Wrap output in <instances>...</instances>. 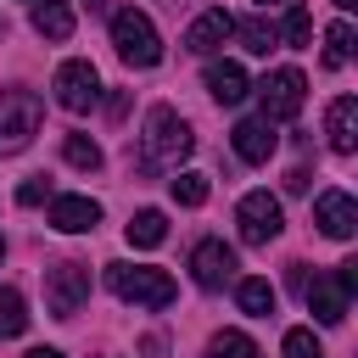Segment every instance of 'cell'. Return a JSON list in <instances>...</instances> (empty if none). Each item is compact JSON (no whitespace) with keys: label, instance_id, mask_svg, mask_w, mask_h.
<instances>
[{"label":"cell","instance_id":"6da1fadb","mask_svg":"<svg viewBox=\"0 0 358 358\" xmlns=\"http://www.w3.org/2000/svg\"><path fill=\"white\" fill-rule=\"evenodd\" d=\"M190 145H196V134H190V123H185L173 106H151V112H145V134H140L145 168H179V162L190 157Z\"/></svg>","mask_w":358,"mask_h":358},{"label":"cell","instance_id":"8992f818","mask_svg":"<svg viewBox=\"0 0 358 358\" xmlns=\"http://www.w3.org/2000/svg\"><path fill=\"white\" fill-rule=\"evenodd\" d=\"M84 296H90V268L78 257H62V263L45 268V308L56 319H73L84 308Z\"/></svg>","mask_w":358,"mask_h":358},{"label":"cell","instance_id":"30bf717a","mask_svg":"<svg viewBox=\"0 0 358 358\" xmlns=\"http://www.w3.org/2000/svg\"><path fill=\"white\" fill-rule=\"evenodd\" d=\"M190 280H196L201 291H224V285L235 280V246H224V241H196V246H190Z\"/></svg>","mask_w":358,"mask_h":358},{"label":"cell","instance_id":"1f68e13d","mask_svg":"<svg viewBox=\"0 0 358 358\" xmlns=\"http://www.w3.org/2000/svg\"><path fill=\"white\" fill-rule=\"evenodd\" d=\"M0 263H6V241H0Z\"/></svg>","mask_w":358,"mask_h":358},{"label":"cell","instance_id":"5b68a950","mask_svg":"<svg viewBox=\"0 0 358 358\" xmlns=\"http://www.w3.org/2000/svg\"><path fill=\"white\" fill-rule=\"evenodd\" d=\"M302 291H308V308H313L319 324H341V319H347V302H352V291H358V263L347 257V263H336V274H324V280H313V285H302Z\"/></svg>","mask_w":358,"mask_h":358},{"label":"cell","instance_id":"44dd1931","mask_svg":"<svg viewBox=\"0 0 358 358\" xmlns=\"http://www.w3.org/2000/svg\"><path fill=\"white\" fill-rule=\"evenodd\" d=\"M352 50H358L352 22H347V17H341V22H330V34H324V67H347V62H352Z\"/></svg>","mask_w":358,"mask_h":358},{"label":"cell","instance_id":"7402d4cb","mask_svg":"<svg viewBox=\"0 0 358 358\" xmlns=\"http://www.w3.org/2000/svg\"><path fill=\"white\" fill-rule=\"evenodd\" d=\"M22 330H28V302H22L17 285H0V341L22 336Z\"/></svg>","mask_w":358,"mask_h":358},{"label":"cell","instance_id":"9a60e30c","mask_svg":"<svg viewBox=\"0 0 358 358\" xmlns=\"http://www.w3.org/2000/svg\"><path fill=\"white\" fill-rule=\"evenodd\" d=\"M95 224H101V201H90V196H56V201H50V229L84 235V229H95Z\"/></svg>","mask_w":358,"mask_h":358},{"label":"cell","instance_id":"277c9868","mask_svg":"<svg viewBox=\"0 0 358 358\" xmlns=\"http://www.w3.org/2000/svg\"><path fill=\"white\" fill-rule=\"evenodd\" d=\"M39 117H45V106H39V95L34 90H0V157H17L34 134H39Z\"/></svg>","mask_w":358,"mask_h":358},{"label":"cell","instance_id":"52a82bcc","mask_svg":"<svg viewBox=\"0 0 358 358\" xmlns=\"http://www.w3.org/2000/svg\"><path fill=\"white\" fill-rule=\"evenodd\" d=\"M50 90H56V106H67V112H90V106L101 101V73H95L84 56H73V62L56 67Z\"/></svg>","mask_w":358,"mask_h":358},{"label":"cell","instance_id":"ffe728a7","mask_svg":"<svg viewBox=\"0 0 358 358\" xmlns=\"http://www.w3.org/2000/svg\"><path fill=\"white\" fill-rule=\"evenodd\" d=\"M235 39H241L252 56H268V50L280 45V28H274L268 17H246V22H235Z\"/></svg>","mask_w":358,"mask_h":358},{"label":"cell","instance_id":"ac0fdd59","mask_svg":"<svg viewBox=\"0 0 358 358\" xmlns=\"http://www.w3.org/2000/svg\"><path fill=\"white\" fill-rule=\"evenodd\" d=\"M34 34L39 39H73V6L67 0H34Z\"/></svg>","mask_w":358,"mask_h":358},{"label":"cell","instance_id":"d6a6232c","mask_svg":"<svg viewBox=\"0 0 358 358\" xmlns=\"http://www.w3.org/2000/svg\"><path fill=\"white\" fill-rule=\"evenodd\" d=\"M257 6H280V0H257Z\"/></svg>","mask_w":358,"mask_h":358},{"label":"cell","instance_id":"cb8c5ba5","mask_svg":"<svg viewBox=\"0 0 358 358\" xmlns=\"http://www.w3.org/2000/svg\"><path fill=\"white\" fill-rule=\"evenodd\" d=\"M62 157H67L73 168H84V173L101 168V145H95L90 134H67V140H62Z\"/></svg>","mask_w":358,"mask_h":358},{"label":"cell","instance_id":"4dcf8cb0","mask_svg":"<svg viewBox=\"0 0 358 358\" xmlns=\"http://www.w3.org/2000/svg\"><path fill=\"white\" fill-rule=\"evenodd\" d=\"M101 6H106V0H90V11H101Z\"/></svg>","mask_w":358,"mask_h":358},{"label":"cell","instance_id":"603a6c76","mask_svg":"<svg viewBox=\"0 0 358 358\" xmlns=\"http://www.w3.org/2000/svg\"><path fill=\"white\" fill-rule=\"evenodd\" d=\"M207 358H257V341L246 330H218L213 347H207Z\"/></svg>","mask_w":358,"mask_h":358},{"label":"cell","instance_id":"4316f807","mask_svg":"<svg viewBox=\"0 0 358 358\" xmlns=\"http://www.w3.org/2000/svg\"><path fill=\"white\" fill-rule=\"evenodd\" d=\"M280 352H285V358H324V347H319V341H313V330H302V324H296V330H285Z\"/></svg>","mask_w":358,"mask_h":358},{"label":"cell","instance_id":"8fae6325","mask_svg":"<svg viewBox=\"0 0 358 358\" xmlns=\"http://www.w3.org/2000/svg\"><path fill=\"white\" fill-rule=\"evenodd\" d=\"M224 39H235V17H229L224 6L201 11V17L185 28V50H190V56H213V50H224Z\"/></svg>","mask_w":358,"mask_h":358},{"label":"cell","instance_id":"3957f363","mask_svg":"<svg viewBox=\"0 0 358 358\" xmlns=\"http://www.w3.org/2000/svg\"><path fill=\"white\" fill-rule=\"evenodd\" d=\"M112 45H117V56L129 62V67H157L162 62V34H157V22L145 17V11H112Z\"/></svg>","mask_w":358,"mask_h":358},{"label":"cell","instance_id":"ba28073f","mask_svg":"<svg viewBox=\"0 0 358 358\" xmlns=\"http://www.w3.org/2000/svg\"><path fill=\"white\" fill-rule=\"evenodd\" d=\"M257 95H263V117H268V123H285V117L302 112V101H308V78H302L296 67H274V73L257 84Z\"/></svg>","mask_w":358,"mask_h":358},{"label":"cell","instance_id":"9c48e42d","mask_svg":"<svg viewBox=\"0 0 358 358\" xmlns=\"http://www.w3.org/2000/svg\"><path fill=\"white\" fill-rule=\"evenodd\" d=\"M235 224H241V241H246V246H268V241L285 229L280 201H274L268 190H246L241 207H235Z\"/></svg>","mask_w":358,"mask_h":358},{"label":"cell","instance_id":"d6986e66","mask_svg":"<svg viewBox=\"0 0 358 358\" xmlns=\"http://www.w3.org/2000/svg\"><path fill=\"white\" fill-rule=\"evenodd\" d=\"M235 302H241V313L268 319V313H274V302H280V291H274L263 274H252V280H241V285H235Z\"/></svg>","mask_w":358,"mask_h":358},{"label":"cell","instance_id":"f546056e","mask_svg":"<svg viewBox=\"0 0 358 358\" xmlns=\"http://www.w3.org/2000/svg\"><path fill=\"white\" fill-rule=\"evenodd\" d=\"M336 6H341V11H352V6H358V0H336Z\"/></svg>","mask_w":358,"mask_h":358},{"label":"cell","instance_id":"484cf974","mask_svg":"<svg viewBox=\"0 0 358 358\" xmlns=\"http://www.w3.org/2000/svg\"><path fill=\"white\" fill-rule=\"evenodd\" d=\"M173 201L179 207H201L207 201V173H179L173 179Z\"/></svg>","mask_w":358,"mask_h":358},{"label":"cell","instance_id":"f1b7e54d","mask_svg":"<svg viewBox=\"0 0 358 358\" xmlns=\"http://www.w3.org/2000/svg\"><path fill=\"white\" fill-rule=\"evenodd\" d=\"M28 358H67V352H62V347H34Z\"/></svg>","mask_w":358,"mask_h":358},{"label":"cell","instance_id":"4fadbf2b","mask_svg":"<svg viewBox=\"0 0 358 358\" xmlns=\"http://www.w3.org/2000/svg\"><path fill=\"white\" fill-rule=\"evenodd\" d=\"M229 140H235V157H241V162H268L274 145H280V134H274L268 117H241Z\"/></svg>","mask_w":358,"mask_h":358},{"label":"cell","instance_id":"7c38bea8","mask_svg":"<svg viewBox=\"0 0 358 358\" xmlns=\"http://www.w3.org/2000/svg\"><path fill=\"white\" fill-rule=\"evenodd\" d=\"M313 224H319L330 241H352V229H358V201H352L347 190H324V196L313 201Z\"/></svg>","mask_w":358,"mask_h":358},{"label":"cell","instance_id":"7a4b0ae2","mask_svg":"<svg viewBox=\"0 0 358 358\" xmlns=\"http://www.w3.org/2000/svg\"><path fill=\"white\" fill-rule=\"evenodd\" d=\"M106 285H112V296H123L134 308H168L179 296L173 274L168 268H145V263H106Z\"/></svg>","mask_w":358,"mask_h":358},{"label":"cell","instance_id":"e0dca14e","mask_svg":"<svg viewBox=\"0 0 358 358\" xmlns=\"http://www.w3.org/2000/svg\"><path fill=\"white\" fill-rule=\"evenodd\" d=\"M123 235H129V246L151 252V246H162V241H168V213H162V207H140V213L123 224Z\"/></svg>","mask_w":358,"mask_h":358},{"label":"cell","instance_id":"2e32d148","mask_svg":"<svg viewBox=\"0 0 358 358\" xmlns=\"http://www.w3.org/2000/svg\"><path fill=\"white\" fill-rule=\"evenodd\" d=\"M246 67L241 62H207V95L218 101V106H241L246 101Z\"/></svg>","mask_w":358,"mask_h":358},{"label":"cell","instance_id":"d4e9b609","mask_svg":"<svg viewBox=\"0 0 358 358\" xmlns=\"http://www.w3.org/2000/svg\"><path fill=\"white\" fill-rule=\"evenodd\" d=\"M280 39H285V45H308V39H313V17H308L302 6H291L285 22H280Z\"/></svg>","mask_w":358,"mask_h":358},{"label":"cell","instance_id":"83f0119b","mask_svg":"<svg viewBox=\"0 0 358 358\" xmlns=\"http://www.w3.org/2000/svg\"><path fill=\"white\" fill-rule=\"evenodd\" d=\"M45 196H50V185H45V173H39V179H28V185L17 190V201H22V207H39Z\"/></svg>","mask_w":358,"mask_h":358},{"label":"cell","instance_id":"5bb4252c","mask_svg":"<svg viewBox=\"0 0 358 358\" xmlns=\"http://www.w3.org/2000/svg\"><path fill=\"white\" fill-rule=\"evenodd\" d=\"M324 134H330V151H341V157L358 151V101H352V95H336V101H330Z\"/></svg>","mask_w":358,"mask_h":358}]
</instances>
